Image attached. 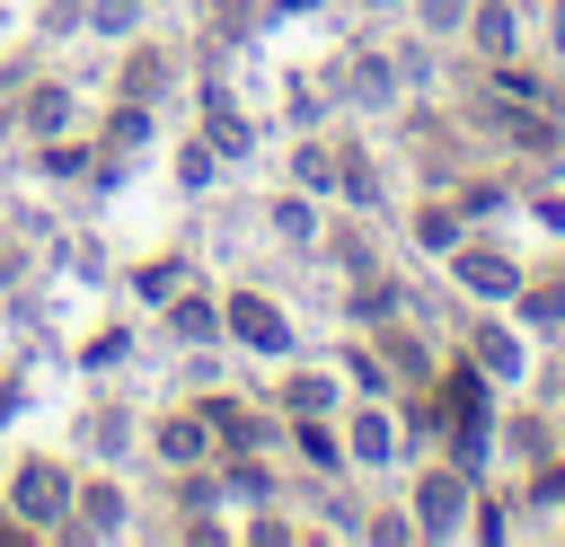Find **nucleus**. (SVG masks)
<instances>
[]
</instances>
